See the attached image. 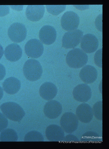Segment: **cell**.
<instances>
[{
	"label": "cell",
	"mask_w": 109,
	"mask_h": 149,
	"mask_svg": "<svg viewBox=\"0 0 109 149\" xmlns=\"http://www.w3.org/2000/svg\"><path fill=\"white\" fill-rule=\"evenodd\" d=\"M88 60L87 54L82 50L78 48H74L67 54L66 61L70 67L74 68H81L85 65Z\"/></svg>",
	"instance_id": "1"
},
{
	"label": "cell",
	"mask_w": 109,
	"mask_h": 149,
	"mask_svg": "<svg viewBox=\"0 0 109 149\" xmlns=\"http://www.w3.org/2000/svg\"><path fill=\"white\" fill-rule=\"evenodd\" d=\"M0 108L6 117L13 121H20L25 115L22 107L14 102H8L4 103L1 105Z\"/></svg>",
	"instance_id": "2"
},
{
	"label": "cell",
	"mask_w": 109,
	"mask_h": 149,
	"mask_svg": "<svg viewBox=\"0 0 109 149\" xmlns=\"http://www.w3.org/2000/svg\"><path fill=\"white\" fill-rule=\"evenodd\" d=\"M23 70L26 78L30 81H35L40 79L43 70L41 65L37 60L32 59L27 60L23 66Z\"/></svg>",
	"instance_id": "3"
},
{
	"label": "cell",
	"mask_w": 109,
	"mask_h": 149,
	"mask_svg": "<svg viewBox=\"0 0 109 149\" xmlns=\"http://www.w3.org/2000/svg\"><path fill=\"white\" fill-rule=\"evenodd\" d=\"M83 34V32L80 29L65 33L62 38V46L67 49L75 47L81 42Z\"/></svg>",
	"instance_id": "4"
},
{
	"label": "cell",
	"mask_w": 109,
	"mask_h": 149,
	"mask_svg": "<svg viewBox=\"0 0 109 149\" xmlns=\"http://www.w3.org/2000/svg\"><path fill=\"white\" fill-rule=\"evenodd\" d=\"M60 124L64 131L67 133H72L77 129L78 119L76 115L71 112H66L62 116Z\"/></svg>",
	"instance_id": "5"
},
{
	"label": "cell",
	"mask_w": 109,
	"mask_h": 149,
	"mask_svg": "<svg viewBox=\"0 0 109 149\" xmlns=\"http://www.w3.org/2000/svg\"><path fill=\"white\" fill-rule=\"evenodd\" d=\"M7 34L12 41L17 43L24 41L27 36V30L24 25L19 23H14L9 27Z\"/></svg>",
	"instance_id": "6"
},
{
	"label": "cell",
	"mask_w": 109,
	"mask_h": 149,
	"mask_svg": "<svg viewBox=\"0 0 109 149\" xmlns=\"http://www.w3.org/2000/svg\"><path fill=\"white\" fill-rule=\"evenodd\" d=\"M61 22L63 29L68 31H73L77 28L80 23V18L75 12L67 11L62 16Z\"/></svg>",
	"instance_id": "7"
},
{
	"label": "cell",
	"mask_w": 109,
	"mask_h": 149,
	"mask_svg": "<svg viewBox=\"0 0 109 149\" xmlns=\"http://www.w3.org/2000/svg\"><path fill=\"white\" fill-rule=\"evenodd\" d=\"M44 48L43 44L39 40L32 39L28 40L25 46V52L28 56L37 58L42 54Z\"/></svg>",
	"instance_id": "8"
},
{
	"label": "cell",
	"mask_w": 109,
	"mask_h": 149,
	"mask_svg": "<svg viewBox=\"0 0 109 149\" xmlns=\"http://www.w3.org/2000/svg\"><path fill=\"white\" fill-rule=\"evenodd\" d=\"M73 95L74 98L76 101L85 102L91 98L92 96L91 90L90 87L87 84H81L74 88Z\"/></svg>",
	"instance_id": "9"
},
{
	"label": "cell",
	"mask_w": 109,
	"mask_h": 149,
	"mask_svg": "<svg viewBox=\"0 0 109 149\" xmlns=\"http://www.w3.org/2000/svg\"><path fill=\"white\" fill-rule=\"evenodd\" d=\"M99 42L97 37L94 35L88 33L83 36L81 41V47L84 51L91 53L97 49Z\"/></svg>",
	"instance_id": "10"
},
{
	"label": "cell",
	"mask_w": 109,
	"mask_h": 149,
	"mask_svg": "<svg viewBox=\"0 0 109 149\" xmlns=\"http://www.w3.org/2000/svg\"><path fill=\"white\" fill-rule=\"evenodd\" d=\"M43 111L45 115L47 117L50 119H55L58 117L61 113L62 106L58 101L51 100L45 104Z\"/></svg>",
	"instance_id": "11"
},
{
	"label": "cell",
	"mask_w": 109,
	"mask_h": 149,
	"mask_svg": "<svg viewBox=\"0 0 109 149\" xmlns=\"http://www.w3.org/2000/svg\"><path fill=\"white\" fill-rule=\"evenodd\" d=\"M39 36L40 40L43 43L50 45L53 43L56 40V31L53 26L49 25H44L40 29Z\"/></svg>",
	"instance_id": "12"
},
{
	"label": "cell",
	"mask_w": 109,
	"mask_h": 149,
	"mask_svg": "<svg viewBox=\"0 0 109 149\" xmlns=\"http://www.w3.org/2000/svg\"><path fill=\"white\" fill-rule=\"evenodd\" d=\"M76 113L78 119L85 123L90 122L94 115L92 108L89 104L85 103H82L77 107Z\"/></svg>",
	"instance_id": "13"
},
{
	"label": "cell",
	"mask_w": 109,
	"mask_h": 149,
	"mask_svg": "<svg viewBox=\"0 0 109 149\" xmlns=\"http://www.w3.org/2000/svg\"><path fill=\"white\" fill-rule=\"evenodd\" d=\"M45 135L48 139L51 141H62L65 137L64 131L62 128L55 124L50 125L47 127Z\"/></svg>",
	"instance_id": "14"
},
{
	"label": "cell",
	"mask_w": 109,
	"mask_h": 149,
	"mask_svg": "<svg viewBox=\"0 0 109 149\" xmlns=\"http://www.w3.org/2000/svg\"><path fill=\"white\" fill-rule=\"evenodd\" d=\"M45 11V8L43 5H29L26 8V14L29 20L37 21L43 17Z\"/></svg>",
	"instance_id": "15"
},
{
	"label": "cell",
	"mask_w": 109,
	"mask_h": 149,
	"mask_svg": "<svg viewBox=\"0 0 109 149\" xmlns=\"http://www.w3.org/2000/svg\"><path fill=\"white\" fill-rule=\"evenodd\" d=\"M58 92L56 86L52 83L46 82L43 83L39 89L41 96L47 100H50L56 96Z\"/></svg>",
	"instance_id": "16"
},
{
	"label": "cell",
	"mask_w": 109,
	"mask_h": 149,
	"mask_svg": "<svg viewBox=\"0 0 109 149\" xmlns=\"http://www.w3.org/2000/svg\"><path fill=\"white\" fill-rule=\"evenodd\" d=\"M98 75L96 69L92 66L87 65L81 70L79 76L81 79L87 84L93 83L97 79Z\"/></svg>",
	"instance_id": "17"
},
{
	"label": "cell",
	"mask_w": 109,
	"mask_h": 149,
	"mask_svg": "<svg viewBox=\"0 0 109 149\" xmlns=\"http://www.w3.org/2000/svg\"><path fill=\"white\" fill-rule=\"evenodd\" d=\"M4 54L6 58L11 62L19 60L22 55V49L20 46L16 43L9 44L5 48Z\"/></svg>",
	"instance_id": "18"
},
{
	"label": "cell",
	"mask_w": 109,
	"mask_h": 149,
	"mask_svg": "<svg viewBox=\"0 0 109 149\" xmlns=\"http://www.w3.org/2000/svg\"><path fill=\"white\" fill-rule=\"evenodd\" d=\"M3 87L6 93L13 94L19 91L21 87V83L17 78L11 77L5 80L3 83Z\"/></svg>",
	"instance_id": "19"
},
{
	"label": "cell",
	"mask_w": 109,
	"mask_h": 149,
	"mask_svg": "<svg viewBox=\"0 0 109 149\" xmlns=\"http://www.w3.org/2000/svg\"><path fill=\"white\" fill-rule=\"evenodd\" d=\"M18 139V136L16 132L10 128L3 130L0 136V140L2 141H16Z\"/></svg>",
	"instance_id": "20"
},
{
	"label": "cell",
	"mask_w": 109,
	"mask_h": 149,
	"mask_svg": "<svg viewBox=\"0 0 109 149\" xmlns=\"http://www.w3.org/2000/svg\"><path fill=\"white\" fill-rule=\"evenodd\" d=\"M81 141L83 143L97 142L100 141V138L97 133L90 131L82 135Z\"/></svg>",
	"instance_id": "21"
},
{
	"label": "cell",
	"mask_w": 109,
	"mask_h": 149,
	"mask_svg": "<svg viewBox=\"0 0 109 149\" xmlns=\"http://www.w3.org/2000/svg\"><path fill=\"white\" fill-rule=\"evenodd\" d=\"M25 141H44V138L40 132L32 131L28 132L25 136Z\"/></svg>",
	"instance_id": "22"
},
{
	"label": "cell",
	"mask_w": 109,
	"mask_h": 149,
	"mask_svg": "<svg viewBox=\"0 0 109 149\" xmlns=\"http://www.w3.org/2000/svg\"><path fill=\"white\" fill-rule=\"evenodd\" d=\"M47 11L51 14L57 15L64 11L65 9L66 5H46Z\"/></svg>",
	"instance_id": "23"
},
{
	"label": "cell",
	"mask_w": 109,
	"mask_h": 149,
	"mask_svg": "<svg viewBox=\"0 0 109 149\" xmlns=\"http://www.w3.org/2000/svg\"><path fill=\"white\" fill-rule=\"evenodd\" d=\"M94 115L98 120H102V101H99L94 105L92 108Z\"/></svg>",
	"instance_id": "24"
},
{
	"label": "cell",
	"mask_w": 109,
	"mask_h": 149,
	"mask_svg": "<svg viewBox=\"0 0 109 149\" xmlns=\"http://www.w3.org/2000/svg\"><path fill=\"white\" fill-rule=\"evenodd\" d=\"M102 49H98L96 53L94 59L96 64L98 67H102Z\"/></svg>",
	"instance_id": "25"
},
{
	"label": "cell",
	"mask_w": 109,
	"mask_h": 149,
	"mask_svg": "<svg viewBox=\"0 0 109 149\" xmlns=\"http://www.w3.org/2000/svg\"><path fill=\"white\" fill-rule=\"evenodd\" d=\"M8 121L5 115L0 112V132L5 129L7 126Z\"/></svg>",
	"instance_id": "26"
},
{
	"label": "cell",
	"mask_w": 109,
	"mask_h": 149,
	"mask_svg": "<svg viewBox=\"0 0 109 149\" xmlns=\"http://www.w3.org/2000/svg\"><path fill=\"white\" fill-rule=\"evenodd\" d=\"M66 143H78L79 141L78 138L75 135L69 134L64 137L63 140Z\"/></svg>",
	"instance_id": "27"
},
{
	"label": "cell",
	"mask_w": 109,
	"mask_h": 149,
	"mask_svg": "<svg viewBox=\"0 0 109 149\" xmlns=\"http://www.w3.org/2000/svg\"><path fill=\"white\" fill-rule=\"evenodd\" d=\"M10 8L8 5H0V16H3L7 14L9 12Z\"/></svg>",
	"instance_id": "28"
},
{
	"label": "cell",
	"mask_w": 109,
	"mask_h": 149,
	"mask_svg": "<svg viewBox=\"0 0 109 149\" xmlns=\"http://www.w3.org/2000/svg\"><path fill=\"white\" fill-rule=\"evenodd\" d=\"M95 23L97 28L102 32V14L99 15L97 17Z\"/></svg>",
	"instance_id": "29"
},
{
	"label": "cell",
	"mask_w": 109,
	"mask_h": 149,
	"mask_svg": "<svg viewBox=\"0 0 109 149\" xmlns=\"http://www.w3.org/2000/svg\"><path fill=\"white\" fill-rule=\"evenodd\" d=\"M6 74V70L4 66L0 63V80L4 78Z\"/></svg>",
	"instance_id": "30"
},
{
	"label": "cell",
	"mask_w": 109,
	"mask_h": 149,
	"mask_svg": "<svg viewBox=\"0 0 109 149\" xmlns=\"http://www.w3.org/2000/svg\"><path fill=\"white\" fill-rule=\"evenodd\" d=\"M4 53V50L3 47L0 44V59L2 57Z\"/></svg>",
	"instance_id": "31"
},
{
	"label": "cell",
	"mask_w": 109,
	"mask_h": 149,
	"mask_svg": "<svg viewBox=\"0 0 109 149\" xmlns=\"http://www.w3.org/2000/svg\"><path fill=\"white\" fill-rule=\"evenodd\" d=\"M3 89L0 86V100L3 97Z\"/></svg>",
	"instance_id": "32"
}]
</instances>
